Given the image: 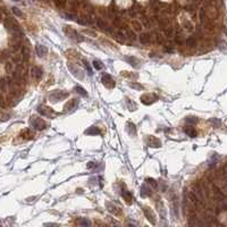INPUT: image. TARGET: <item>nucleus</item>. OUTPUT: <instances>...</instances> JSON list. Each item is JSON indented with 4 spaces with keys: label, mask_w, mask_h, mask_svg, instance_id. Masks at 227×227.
Returning a JSON list of instances; mask_svg holds the SVG:
<instances>
[{
    "label": "nucleus",
    "mask_w": 227,
    "mask_h": 227,
    "mask_svg": "<svg viewBox=\"0 0 227 227\" xmlns=\"http://www.w3.org/2000/svg\"><path fill=\"white\" fill-rule=\"evenodd\" d=\"M75 90L77 91V92H78V93H80L81 95H85V97L88 95V93H86V91H85L84 89H83V88H81V86H78V85H77V86L75 88Z\"/></svg>",
    "instance_id": "9d476101"
},
{
    "label": "nucleus",
    "mask_w": 227,
    "mask_h": 227,
    "mask_svg": "<svg viewBox=\"0 0 227 227\" xmlns=\"http://www.w3.org/2000/svg\"><path fill=\"white\" fill-rule=\"evenodd\" d=\"M11 10H13V13H14L16 16H18V17H23V16H24L23 13H22V11L17 8V7H13V8H11Z\"/></svg>",
    "instance_id": "1a4fd4ad"
},
{
    "label": "nucleus",
    "mask_w": 227,
    "mask_h": 227,
    "mask_svg": "<svg viewBox=\"0 0 227 227\" xmlns=\"http://www.w3.org/2000/svg\"><path fill=\"white\" fill-rule=\"evenodd\" d=\"M185 133H186V134H189L190 136H192V137H194L195 135H197L195 131H193V129H189V128H185Z\"/></svg>",
    "instance_id": "ddd939ff"
},
{
    "label": "nucleus",
    "mask_w": 227,
    "mask_h": 227,
    "mask_svg": "<svg viewBox=\"0 0 227 227\" xmlns=\"http://www.w3.org/2000/svg\"><path fill=\"white\" fill-rule=\"evenodd\" d=\"M199 17H200V21H201L202 23H204V22H206V11H204V9L200 10V15H199Z\"/></svg>",
    "instance_id": "9b49d317"
},
{
    "label": "nucleus",
    "mask_w": 227,
    "mask_h": 227,
    "mask_svg": "<svg viewBox=\"0 0 227 227\" xmlns=\"http://www.w3.org/2000/svg\"><path fill=\"white\" fill-rule=\"evenodd\" d=\"M93 67H95L97 69H99V71H100V69H102L104 65H102L100 62H98V60H94V62H93Z\"/></svg>",
    "instance_id": "f8f14e48"
},
{
    "label": "nucleus",
    "mask_w": 227,
    "mask_h": 227,
    "mask_svg": "<svg viewBox=\"0 0 227 227\" xmlns=\"http://www.w3.org/2000/svg\"><path fill=\"white\" fill-rule=\"evenodd\" d=\"M31 73H32V76H33L35 80H39V78L42 77V69L39 68V67H33Z\"/></svg>",
    "instance_id": "f03ea898"
},
{
    "label": "nucleus",
    "mask_w": 227,
    "mask_h": 227,
    "mask_svg": "<svg viewBox=\"0 0 227 227\" xmlns=\"http://www.w3.org/2000/svg\"><path fill=\"white\" fill-rule=\"evenodd\" d=\"M80 224H81V225H86V226H90V225H91V222H88V220H82Z\"/></svg>",
    "instance_id": "6ab92c4d"
},
{
    "label": "nucleus",
    "mask_w": 227,
    "mask_h": 227,
    "mask_svg": "<svg viewBox=\"0 0 227 227\" xmlns=\"http://www.w3.org/2000/svg\"><path fill=\"white\" fill-rule=\"evenodd\" d=\"M84 65H85V67H86V68H88V72H89V74H90V75H91V74H92V71H91L90 66H89V65H88V62H84Z\"/></svg>",
    "instance_id": "aec40b11"
},
{
    "label": "nucleus",
    "mask_w": 227,
    "mask_h": 227,
    "mask_svg": "<svg viewBox=\"0 0 227 227\" xmlns=\"http://www.w3.org/2000/svg\"><path fill=\"white\" fill-rule=\"evenodd\" d=\"M31 126L34 128H37V129H43V128L46 127V123L43 122L42 119L32 117V118H31Z\"/></svg>",
    "instance_id": "f257e3e1"
},
{
    "label": "nucleus",
    "mask_w": 227,
    "mask_h": 227,
    "mask_svg": "<svg viewBox=\"0 0 227 227\" xmlns=\"http://www.w3.org/2000/svg\"><path fill=\"white\" fill-rule=\"evenodd\" d=\"M127 34H128V38H131V40H133V41L136 39V38H135V34H134V32H133V31H131V30L127 32Z\"/></svg>",
    "instance_id": "f3484780"
},
{
    "label": "nucleus",
    "mask_w": 227,
    "mask_h": 227,
    "mask_svg": "<svg viewBox=\"0 0 227 227\" xmlns=\"http://www.w3.org/2000/svg\"><path fill=\"white\" fill-rule=\"evenodd\" d=\"M23 58L25 59V60L28 58V50H27V48H26V47L23 48Z\"/></svg>",
    "instance_id": "2eb2a0df"
},
{
    "label": "nucleus",
    "mask_w": 227,
    "mask_h": 227,
    "mask_svg": "<svg viewBox=\"0 0 227 227\" xmlns=\"http://www.w3.org/2000/svg\"><path fill=\"white\" fill-rule=\"evenodd\" d=\"M133 26L135 27V30H136V31H141V30H142V25L140 23L137 24V22H135V21L133 22Z\"/></svg>",
    "instance_id": "4468645a"
},
{
    "label": "nucleus",
    "mask_w": 227,
    "mask_h": 227,
    "mask_svg": "<svg viewBox=\"0 0 227 227\" xmlns=\"http://www.w3.org/2000/svg\"><path fill=\"white\" fill-rule=\"evenodd\" d=\"M86 134H100V129L98 127H90L86 131Z\"/></svg>",
    "instance_id": "6e6552de"
},
{
    "label": "nucleus",
    "mask_w": 227,
    "mask_h": 227,
    "mask_svg": "<svg viewBox=\"0 0 227 227\" xmlns=\"http://www.w3.org/2000/svg\"><path fill=\"white\" fill-rule=\"evenodd\" d=\"M0 106H4V98L0 95Z\"/></svg>",
    "instance_id": "412c9836"
},
{
    "label": "nucleus",
    "mask_w": 227,
    "mask_h": 227,
    "mask_svg": "<svg viewBox=\"0 0 227 227\" xmlns=\"http://www.w3.org/2000/svg\"><path fill=\"white\" fill-rule=\"evenodd\" d=\"M140 42L142 44H149L150 43V34L149 33H142L140 35Z\"/></svg>",
    "instance_id": "20e7f679"
},
{
    "label": "nucleus",
    "mask_w": 227,
    "mask_h": 227,
    "mask_svg": "<svg viewBox=\"0 0 227 227\" xmlns=\"http://www.w3.org/2000/svg\"><path fill=\"white\" fill-rule=\"evenodd\" d=\"M37 52H38V56L43 57L44 55H47L48 49L44 46H42V44H38L37 46Z\"/></svg>",
    "instance_id": "7ed1b4c3"
},
{
    "label": "nucleus",
    "mask_w": 227,
    "mask_h": 227,
    "mask_svg": "<svg viewBox=\"0 0 227 227\" xmlns=\"http://www.w3.org/2000/svg\"><path fill=\"white\" fill-rule=\"evenodd\" d=\"M165 35L167 37V38H169V39L173 38V35H174V30H173V27H171V26L165 28Z\"/></svg>",
    "instance_id": "39448f33"
},
{
    "label": "nucleus",
    "mask_w": 227,
    "mask_h": 227,
    "mask_svg": "<svg viewBox=\"0 0 227 227\" xmlns=\"http://www.w3.org/2000/svg\"><path fill=\"white\" fill-rule=\"evenodd\" d=\"M14 1H17V2H18V1H21V0H14Z\"/></svg>",
    "instance_id": "4be33fe9"
},
{
    "label": "nucleus",
    "mask_w": 227,
    "mask_h": 227,
    "mask_svg": "<svg viewBox=\"0 0 227 227\" xmlns=\"http://www.w3.org/2000/svg\"><path fill=\"white\" fill-rule=\"evenodd\" d=\"M185 120H186L187 123H195V122H197V119L194 118V117H187Z\"/></svg>",
    "instance_id": "a211bd4d"
},
{
    "label": "nucleus",
    "mask_w": 227,
    "mask_h": 227,
    "mask_svg": "<svg viewBox=\"0 0 227 227\" xmlns=\"http://www.w3.org/2000/svg\"><path fill=\"white\" fill-rule=\"evenodd\" d=\"M116 35H117V39H118L119 42H124V40H125V37H124L123 33H116Z\"/></svg>",
    "instance_id": "dca6fc26"
},
{
    "label": "nucleus",
    "mask_w": 227,
    "mask_h": 227,
    "mask_svg": "<svg viewBox=\"0 0 227 227\" xmlns=\"http://www.w3.org/2000/svg\"><path fill=\"white\" fill-rule=\"evenodd\" d=\"M7 83H8V82H6L5 78L0 80V91H2V92H6V91H7Z\"/></svg>",
    "instance_id": "0eeeda50"
},
{
    "label": "nucleus",
    "mask_w": 227,
    "mask_h": 227,
    "mask_svg": "<svg viewBox=\"0 0 227 227\" xmlns=\"http://www.w3.org/2000/svg\"><path fill=\"white\" fill-rule=\"evenodd\" d=\"M186 46L189 48H193L197 46V42H195V39L194 38H189L186 40Z\"/></svg>",
    "instance_id": "423d86ee"
}]
</instances>
